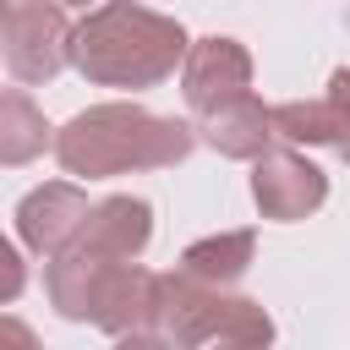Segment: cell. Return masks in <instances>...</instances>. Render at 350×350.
I'll return each mask as SVG.
<instances>
[{
	"instance_id": "1",
	"label": "cell",
	"mask_w": 350,
	"mask_h": 350,
	"mask_svg": "<svg viewBox=\"0 0 350 350\" xmlns=\"http://www.w3.org/2000/svg\"><path fill=\"white\" fill-rule=\"evenodd\" d=\"M186 49V27L137 0H98L71 27V66L93 88H159L164 77H175Z\"/></svg>"
},
{
	"instance_id": "2",
	"label": "cell",
	"mask_w": 350,
	"mask_h": 350,
	"mask_svg": "<svg viewBox=\"0 0 350 350\" xmlns=\"http://www.w3.org/2000/svg\"><path fill=\"white\" fill-rule=\"evenodd\" d=\"M49 148L66 175L109 180V175H131V170L180 164L197 148V126H186L175 115H153L131 98H115V104H93L82 115H71Z\"/></svg>"
},
{
	"instance_id": "3",
	"label": "cell",
	"mask_w": 350,
	"mask_h": 350,
	"mask_svg": "<svg viewBox=\"0 0 350 350\" xmlns=\"http://www.w3.org/2000/svg\"><path fill=\"white\" fill-rule=\"evenodd\" d=\"M49 306L66 323H93L104 334H131L153 328V301H159V273L137 262H109L93 252H60L44 268Z\"/></svg>"
},
{
	"instance_id": "4",
	"label": "cell",
	"mask_w": 350,
	"mask_h": 350,
	"mask_svg": "<svg viewBox=\"0 0 350 350\" xmlns=\"http://www.w3.org/2000/svg\"><path fill=\"white\" fill-rule=\"evenodd\" d=\"M153 334H164L175 350H202V345H273V317L252 295H230L213 284L175 273H159V301H153Z\"/></svg>"
},
{
	"instance_id": "5",
	"label": "cell",
	"mask_w": 350,
	"mask_h": 350,
	"mask_svg": "<svg viewBox=\"0 0 350 350\" xmlns=\"http://www.w3.org/2000/svg\"><path fill=\"white\" fill-rule=\"evenodd\" d=\"M0 60L16 82H55L71 66V22L60 16V5L11 0L0 16Z\"/></svg>"
},
{
	"instance_id": "6",
	"label": "cell",
	"mask_w": 350,
	"mask_h": 350,
	"mask_svg": "<svg viewBox=\"0 0 350 350\" xmlns=\"http://www.w3.org/2000/svg\"><path fill=\"white\" fill-rule=\"evenodd\" d=\"M252 202L262 219L295 224L328 202V175L295 148H268L262 159H252Z\"/></svg>"
},
{
	"instance_id": "7",
	"label": "cell",
	"mask_w": 350,
	"mask_h": 350,
	"mask_svg": "<svg viewBox=\"0 0 350 350\" xmlns=\"http://www.w3.org/2000/svg\"><path fill=\"white\" fill-rule=\"evenodd\" d=\"M180 93H186L191 115H208L224 98L252 93V55H246V44L241 38H224V33L191 38V49L180 60Z\"/></svg>"
},
{
	"instance_id": "8",
	"label": "cell",
	"mask_w": 350,
	"mask_h": 350,
	"mask_svg": "<svg viewBox=\"0 0 350 350\" xmlns=\"http://www.w3.org/2000/svg\"><path fill=\"white\" fill-rule=\"evenodd\" d=\"M88 191L82 186H71V180H44V186H33L22 202H16V241L33 252V257H60L71 241H77V230H82V219H88Z\"/></svg>"
},
{
	"instance_id": "9",
	"label": "cell",
	"mask_w": 350,
	"mask_h": 350,
	"mask_svg": "<svg viewBox=\"0 0 350 350\" xmlns=\"http://www.w3.org/2000/svg\"><path fill=\"white\" fill-rule=\"evenodd\" d=\"M153 241V208L142 197H104L88 208L82 230H77V252H93V257H109V262H137ZM66 246V252H71Z\"/></svg>"
},
{
	"instance_id": "10",
	"label": "cell",
	"mask_w": 350,
	"mask_h": 350,
	"mask_svg": "<svg viewBox=\"0 0 350 350\" xmlns=\"http://www.w3.org/2000/svg\"><path fill=\"white\" fill-rule=\"evenodd\" d=\"M197 131H202V142H208L213 153H224V159H262V153L273 148L268 104L252 98V93H235V98H224L219 109H208Z\"/></svg>"
},
{
	"instance_id": "11",
	"label": "cell",
	"mask_w": 350,
	"mask_h": 350,
	"mask_svg": "<svg viewBox=\"0 0 350 350\" xmlns=\"http://www.w3.org/2000/svg\"><path fill=\"white\" fill-rule=\"evenodd\" d=\"M257 257V235L252 230H219V235H202L180 252V273L197 279V284H213V290H230L235 279H246Z\"/></svg>"
},
{
	"instance_id": "12",
	"label": "cell",
	"mask_w": 350,
	"mask_h": 350,
	"mask_svg": "<svg viewBox=\"0 0 350 350\" xmlns=\"http://www.w3.org/2000/svg\"><path fill=\"white\" fill-rule=\"evenodd\" d=\"M49 142H55V131H49L44 109L22 88H0V170L33 164Z\"/></svg>"
},
{
	"instance_id": "13",
	"label": "cell",
	"mask_w": 350,
	"mask_h": 350,
	"mask_svg": "<svg viewBox=\"0 0 350 350\" xmlns=\"http://www.w3.org/2000/svg\"><path fill=\"white\" fill-rule=\"evenodd\" d=\"M268 120H273V137H284V142L334 148V115H328L323 98H290V104H273Z\"/></svg>"
},
{
	"instance_id": "14",
	"label": "cell",
	"mask_w": 350,
	"mask_h": 350,
	"mask_svg": "<svg viewBox=\"0 0 350 350\" xmlns=\"http://www.w3.org/2000/svg\"><path fill=\"white\" fill-rule=\"evenodd\" d=\"M323 104H328V115H334V148H339V159L350 164V66H339V71L328 77Z\"/></svg>"
},
{
	"instance_id": "15",
	"label": "cell",
	"mask_w": 350,
	"mask_h": 350,
	"mask_svg": "<svg viewBox=\"0 0 350 350\" xmlns=\"http://www.w3.org/2000/svg\"><path fill=\"white\" fill-rule=\"evenodd\" d=\"M22 290H27V262H22L16 241H5V235H0V306H11Z\"/></svg>"
},
{
	"instance_id": "16",
	"label": "cell",
	"mask_w": 350,
	"mask_h": 350,
	"mask_svg": "<svg viewBox=\"0 0 350 350\" xmlns=\"http://www.w3.org/2000/svg\"><path fill=\"white\" fill-rule=\"evenodd\" d=\"M0 350H44V339L22 323V317H11V312H0Z\"/></svg>"
},
{
	"instance_id": "17",
	"label": "cell",
	"mask_w": 350,
	"mask_h": 350,
	"mask_svg": "<svg viewBox=\"0 0 350 350\" xmlns=\"http://www.w3.org/2000/svg\"><path fill=\"white\" fill-rule=\"evenodd\" d=\"M115 350H175V345L153 328H131V334H115Z\"/></svg>"
},
{
	"instance_id": "18",
	"label": "cell",
	"mask_w": 350,
	"mask_h": 350,
	"mask_svg": "<svg viewBox=\"0 0 350 350\" xmlns=\"http://www.w3.org/2000/svg\"><path fill=\"white\" fill-rule=\"evenodd\" d=\"M202 350H262V345H202Z\"/></svg>"
},
{
	"instance_id": "19",
	"label": "cell",
	"mask_w": 350,
	"mask_h": 350,
	"mask_svg": "<svg viewBox=\"0 0 350 350\" xmlns=\"http://www.w3.org/2000/svg\"><path fill=\"white\" fill-rule=\"evenodd\" d=\"M44 5H60L66 11V5H93V0H44Z\"/></svg>"
},
{
	"instance_id": "20",
	"label": "cell",
	"mask_w": 350,
	"mask_h": 350,
	"mask_svg": "<svg viewBox=\"0 0 350 350\" xmlns=\"http://www.w3.org/2000/svg\"><path fill=\"white\" fill-rule=\"evenodd\" d=\"M5 5H11V0H0V16H5Z\"/></svg>"
}]
</instances>
